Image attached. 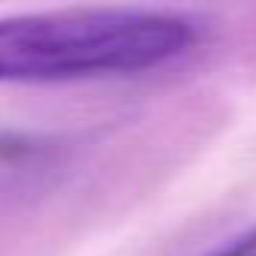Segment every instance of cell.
Segmentation results:
<instances>
[{
  "mask_svg": "<svg viewBox=\"0 0 256 256\" xmlns=\"http://www.w3.org/2000/svg\"><path fill=\"white\" fill-rule=\"evenodd\" d=\"M196 24L160 10H66L0 18V82H66L160 66Z\"/></svg>",
  "mask_w": 256,
  "mask_h": 256,
  "instance_id": "obj_1",
  "label": "cell"
},
{
  "mask_svg": "<svg viewBox=\"0 0 256 256\" xmlns=\"http://www.w3.org/2000/svg\"><path fill=\"white\" fill-rule=\"evenodd\" d=\"M211 256H256V229H250V232L238 235L235 241H229L226 247L214 250Z\"/></svg>",
  "mask_w": 256,
  "mask_h": 256,
  "instance_id": "obj_2",
  "label": "cell"
}]
</instances>
